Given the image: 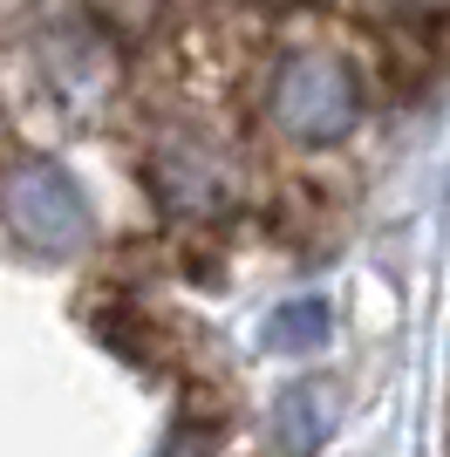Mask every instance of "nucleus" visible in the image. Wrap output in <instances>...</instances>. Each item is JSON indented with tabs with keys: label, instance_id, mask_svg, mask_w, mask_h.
<instances>
[{
	"label": "nucleus",
	"instance_id": "nucleus-2",
	"mask_svg": "<svg viewBox=\"0 0 450 457\" xmlns=\"http://www.w3.org/2000/svg\"><path fill=\"white\" fill-rule=\"evenodd\" d=\"M0 212L14 219V232L41 253H75L82 232H89V212H82V191L55 171V164H21L7 185H0Z\"/></svg>",
	"mask_w": 450,
	"mask_h": 457
},
{
	"label": "nucleus",
	"instance_id": "nucleus-1",
	"mask_svg": "<svg viewBox=\"0 0 450 457\" xmlns=\"http://www.w3.org/2000/svg\"><path fill=\"white\" fill-rule=\"evenodd\" d=\"M369 110V69L341 48H287L266 76V116L300 144H341Z\"/></svg>",
	"mask_w": 450,
	"mask_h": 457
},
{
	"label": "nucleus",
	"instance_id": "nucleus-4",
	"mask_svg": "<svg viewBox=\"0 0 450 457\" xmlns=\"http://www.w3.org/2000/svg\"><path fill=\"white\" fill-rule=\"evenodd\" d=\"M321 301H294V307H280V335H266V348H307V342H321Z\"/></svg>",
	"mask_w": 450,
	"mask_h": 457
},
{
	"label": "nucleus",
	"instance_id": "nucleus-3",
	"mask_svg": "<svg viewBox=\"0 0 450 457\" xmlns=\"http://www.w3.org/2000/svg\"><path fill=\"white\" fill-rule=\"evenodd\" d=\"M328 423H335V396H321V403H314V382H294V389L280 396V451H287V457L321 451Z\"/></svg>",
	"mask_w": 450,
	"mask_h": 457
}]
</instances>
